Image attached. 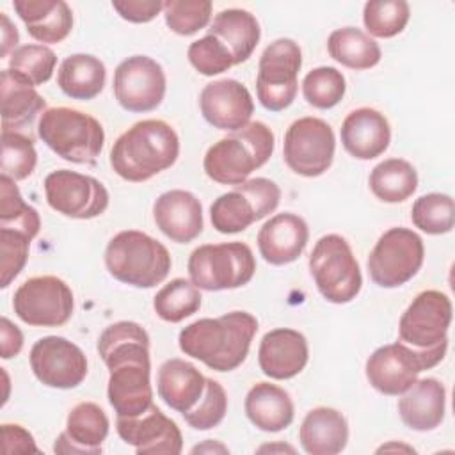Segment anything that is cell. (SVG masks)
<instances>
[{
  "label": "cell",
  "mask_w": 455,
  "mask_h": 455,
  "mask_svg": "<svg viewBox=\"0 0 455 455\" xmlns=\"http://www.w3.org/2000/svg\"><path fill=\"white\" fill-rule=\"evenodd\" d=\"M236 187L251 197V201L256 206L259 220L270 215L272 212H275V208L279 206L281 188L277 187V183H274L268 178H252Z\"/></svg>",
  "instance_id": "7dc6e473"
},
{
  "label": "cell",
  "mask_w": 455,
  "mask_h": 455,
  "mask_svg": "<svg viewBox=\"0 0 455 455\" xmlns=\"http://www.w3.org/2000/svg\"><path fill=\"white\" fill-rule=\"evenodd\" d=\"M176 130L162 119H142L121 133L110 149V167L124 181L142 183L174 165Z\"/></svg>",
  "instance_id": "3957f363"
},
{
  "label": "cell",
  "mask_w": 455,
  "mask_h": 455,
  "mask_svg": "<svg viewBox=\"0 0 455 455\" xmlns=\"http://www.w3.org/2000/svg\"><path fill=\"white\" fill-rule=\"evenodd\" d=\"M309 228L297 213H277L270 217L258 233V251L261 258L275 267L293 263L306 249Z\"/></svg>",
  "instance_id": "603a6c76"
},
{
  "label": "cell",
  "mask_w": 455,
  "mask_h": 455,
  "mask_svg": "<svg viewBox=\"0 0 455 455\" xmlns=\"http://www.w3.org/2000/svg\"><path fill=\"white\" fill-rule=\"evenodd\" d=\"M336 139L331 124L320 117H300L293 121L283 142L284 164L299 176H322L334 160Z\"/></svg>",
  "instance_id": "4fadbf2b"
},
{
  "label": "cell",
  "mask_w": 455,
  "mask_h": 455,
  "mask_svg": "<svg viewBox=\"0 0 455 455\" xmlns=\"http://www.w3.org/2000/svg\"><path fill=\"white\" fill-rule=\"evenodd\" d=\"M117 103L128 112H151L164 101L167 80L164 68L148 55H132L119 62L112 82Z\"/></svg>",
  "instance_id": "9a60e30c"
},
{
  "label": "cell",
  "mask_w": 455,
  "mask_h": 455,
  "mask_svg": "<svg viewBox=\"0 0 455 455\" xmlns=\"http://www.w3.org/2000/svg\"><path fill=\"white\" fill-rule=\"evenodd\" d=\"M16 316L32 327H60L69 322L75 299L69 284L57 275L28 277L12 297Z\"/></svg>",
  "instance_id": "7c38bea8"
},
{
  "label": "cell",
  "mask_w": 455,
  "mask_h": 455,
  "mask_svg": "<svg viewBox=\"0 0 455 455\" xmlns=\"http://www.w3.org/2000/svg\"><path fill=\"white\" fill-rule=\"evenodd\" d=\"M46 110V100L12 69L2 71V132L28 126Z\"/></svg>",
  "instance_id": "f546056e"
},
{
  "label": "cell",
  "mask_w": 455,
  "mask_h": 455,
  "mask_svg": "<svg viewBox=\"0 0 455 455\" xmlns=\"http://www.w3.org/2000/svg\"><path fill=\"white\" fill-rule=\"evenodd\" d=\"M446 411V389L434 377L418 379L398 400V414L405 427L416 432L435 430Z\"/></svg>",
  "instance_id": "d4e9b609"
},
{
  "label": "cell",
  "mask_w": 455,
  "mask_h": 455,
  "mask_svg": "<svg viewBox=\"0 0 455 455\" xmlns=\"http://www.w3.org/2000/svg\"><path fill=\"white\" fill-rule=\"evenodd\" d=\"M98 354L108 368L107 396L117 416H139L153 405L149 336L137 322L121 320L98 338Z\"/></svg>",
  "instance_id": "6da1fadb"
},
{
  "label": "cell",
  "mask_w": 455,
  "mask_h": 455,
  "mask_svg": "<svg viewBox=\"0 0 455 455\" xmlns=\"http://www.w3.org/2000/svg\"><path fill=\"white\" fill-rule=\"evenodd\" d=\"M274 142V132L265 123L251 121L212 144L203 158V169L219 185H242L252 171L268 162Z\"/></svg>",
  "instance_id": "277c9868"
},
{
  "label": "cell",
  "mask_w": 455,
  "mask_h": 455,
  "mask_svg": "<svg viewBox=\"0 0 455 455\" xmlns=\"http://www.w3.org/2000/svg\"><path fill=\"white\" fill-rule=\"evenodd\" d=\"M0 18H2V53L0 55L4 59L16 50V44L20 43V34L5 12H2Z\"/></svg>",
  "instance_id": "816d5d0a"
},
{
  "label": "cell",
  "mask_w": 455,
  "mask_h": 455,
  "mask_svg": "<svg viewBox=\"0 0 455 455\" xmlns=\"http://www.w3.org/2000/svg\"><path fill=\"white\" fill-rule=\"evenodd\" d=\"M299 441L309 455H336L348 443L347 418L332 407L311 409L299 428Z\"/></svg>",
  "instance_id": "83f0119b"
},
{
  "label": "cell",
  "mask_w": 455,
  "mask_h": 455,
  "mask_svg": "<svg viewBox=\"0 0 455 455\" xmlns=\"http://www.w3.org/2000/svg\"><path fill=\"white\" fill-rule=\"evenodd\" d=\"M37 135L57 156L71 164L94 165L105 144L101 123L69 107L46 108L39 117Z\"/></svg>",
  "instance_id": "8992f818"
},
{
  "label": "cell",
  "mask_w": 455,
  "mask_h": 455,
  "mask_svg": "<svg viewBox=\"0 0 455 455\" xmlns=\"http://www.w3.org/2000/svg\"><path fill=\"white\" fill-rule=\"evenodd\" d=\"M425 245L409 228H389L375 242L368 256V274L380 288H398L409 283L421 268Z\"/></svg>",
  "instance_id": "30bf717a"
},
{
  "label": "cell",
  "mask_w": 455,
  "mask_h": 455,
  "mask_svg": "<svg viewBox=\"0 0 455 455\" xmlns=\"http://www.w3.org/2000/svg\"><path fill=\"white\" fill-rule=\"evenodd\" d=\"M187 270L199 290H235L254 277L256 259L252 249L243 242L204 243L190 252Z\"/></svg>",
  "instance_id": "ba28073f"
},
{
  "label": "cell",
  "mask_w": 455,
  "mask_h": 455,
  "mask_svg": "<svg viewBox=\"0 0 455 455\" xmlns=\"http://www.w3.org/2000/svg\"><path fill=\"white\" fill-rule=\"evenodd\" d=\"M263 450H270V451H274V450H284V451H290V453L295 451L291 446H286V444H281V446H261L258 451H263Z\"/></svg>",
  "instance_id": "11a10c76"
},
{
  "label": "cell",
  "mask_w": 455,
  "mask_h": 455,
  "mask_svg": "<svg viewBox=\"0 0 455 455\" xmlns=\"http://www.w3.org/2000/svg\"><path fill=\"white\" fill-rule=\"evenodd\" d=\"M300 66L302 52L293 39H275L263 50L258 62L256 94L267 110L281 112L293 103Z\"/></svg>",
  "instance_id": "8fae6325"
},
{
  "label": "cell",
  "mask_w": 455,
  "mask_h": 455,
  "mask_svg": "<svg viewBox=\"0 0 455 455\" xmlns=\"http://www.w3.org/2000/svg\"><path fill=\"white\" fill-rule=\"evenodd\" d=\"M370 190L382 203H403L418 188V172L403 158H387L370 172Z\"/></svg>",
  "instance_id": "836d02e7"
},
{
  "label": "cell",
  "mask_w": 455,
  "mask_h": 455,
  "mask_svg": "<svg viewBox=\"0 0 455 455\" xmlns=\"http://www.w3.org/2000/svg\"><path fill=\"white\" fill-rule=\"evenodd\" d=\"M208 34L229 50L236 66L252 55L259 43L261 28L252 12L245 9H224L215 14Z\"/></svg>",
  "instance_id": "4dcf8cb0"
},
{
  "label": "cell",
  "mask_w": 455,
  "mask_h": 455,
  "mask_svg": "<svg viewBox=\"0 0 455 455\" xmlns=\"http://www.w3.org/2000/svg\"><path fill=\"white\" fill-rule=\"evenodd\" d=\"M389 450H403V451H414V448H411V446H405V444H395V443L384 444V446H380L377 451H389Z\"/></svg>",
  "instance_id": "db71d44e"
},
{
  "label": "cell",
  "mask_w": 455,
  "mask_h": 455,
  "mask_svg": "<svg viewBox=\"0 0 455 455\" xmlns=\"http://www.w3.org/2000/svg\"><path fill=\"white\" fill-rule=\"evenodd\" d=\"M12 7L39 43H60L73 28V12L64 0H14Z\"/></svg>",
  "instance_id": "4316f807"
},
{
  "label": "cell",
  "mask_w": 455,
  "mask_h": 455,
  "mask_svg": "<svg viewBox=\"0 0 455 455\" xmlns=\"http://www.w3.org/2000/svg\"><path fill=\"white\" fill-rule=\"evenodd\" d=\"M228 411V395L224 387L213 380L206 379V387L201 396V400L196 403L194 409L181 414L188 427L194 430H210L217 427Z\"/></svg>",
  "instance_id": "ee69618b"
},
{
  "label": "cell",
  "mask_w": 455,
  "mask_h": 455,
  "mask_svg": "<svg viewBox=\"0 0 455 455\" xmlns=\"http://www.w3.org/2000/svg\"><path fill=\"white\" fill-rule=\"evenodd\" d=\"M212 226L222 235H235L245 231L252 222L259 220L251 197L235 187L231 192L219 196L210 206Z\"/></svg>",
  "instance_id": "e575fe53"
},
{
  "label": "cell",
  "mask_w": 455,
  "mask_h": 455,
  "mask_svg": "<svg viewBox=\"0 0 455 455\" xmlns=\"http://www.w3.org/2000/svg\"><path fill=\"white\" fill-rule=\"evenodd\" d=\"M258 332V320L247 311H231L217 318H201L183 327L180 350L215 371H233L247 357Z\"/></svg>",
  "instance_id": "7a4b0ae2"
},
{
  "label": "cell",
  "mask_w": 455,
  "mask_h": 455,
  "mask_svg": "<svg viewBox=\"0 0 455 455\" xmlns=\"http://www.w3.org/2000/svg\"><path fill=\"white\" fill-rule=\"evenodd\" d=\"M309 359L307 339L288 327L268 331L258 348L259 370L274 380H288L299 375Z\"/></svg>",
  "instance_id": "ffe728a7"
},
{
  "label": "cell",
  "mask_w": 455,
  "mask_h": 455,
  "mask_svg": "<svg viewBox=\"0 0 455 455\" xmlns=\"http://www.w3.org/2000/svg\"><path fill=\"white\" fill-rule=\"evenodd\" d=\"M206 377L188 361L172 357L162 363L156 375L158 396L176 412H188L201 400Z\"/></svg>",
  "instance_id": "484cf974"
},
{
  "label": "cell",
  "mask_w": 455,
  "mask_h": 455,
  "mask_svg": "<svg viewBox=\"0 0 455 455\" xmlns=\"http://www.w3.org/2000/svg\"><path fill=\"white\" fill-rule=\"evenodd\" d=\"M451 300L439 290L418 293L398 322L400 341L414 348H430L448 341Z\"/></svg>",
  "instance_id": "2e32d148"
},
{
  "label": "cell",
  "mask_w": 455,
  "mask_h": 455,
  "mask_svg": "<svg viewBox=\"0 0 455 455\" xmlns=\"http://www.w3.org/2000/svg\"><path fill=\"white\" fill-rule=\"evenodd\" d=\"M199 288L183 277L169 281L153 299V309L164 322L178 323L192 316L201 307Z\"/></svg>",
  "instance_id": "d590c367"
},
{
  "label": "cell",
  "mask_w": 455,
  "mask_h": 455,
  "mask_svg": "<svg viewBox=\"0 0 455 455\" xmlns=\"http://www.w3.org/2000/svg\"><path fill=\"white\" fill-rule=\"evenodd\" d=\"M4 453H39L32 434L16 423L2 425Z\"/></svg>",
  "instance_id": "681fc988"
},
{
  "label": "cell",
  "mask_w": 455,
  "mask_h": 455,
  "mask_svg": "<svg viewBox=\"0 0 455 455\" xmlns=\"http://www.w3.org/2000/svg\"><path fill=\"white\" fill-rule=\"evenodd\" d=\"M327 52L341 66L357 71L377 66L382 57L377 41L355 27L332 30L327 39Z\"/></svg>",
  "instance_id": "d6a6232c"
},
{
  "label": "cell",
  "mask_w": 455,
  "mask_h": 455,
  "mask_svg": "<svg viewBox=\"0 0 455 455\" xmlns=\"http://www.w3.org/2000/svg\"><path fill=\"white\" fill-rule=\"evenodd\" d=\"M411 220L427 235L450 233L455 224V204L451 196L432 192L418 197L411 210Z\"/></svg>",
  "instance_id": "74e56055"
},
{
  "label": "cell",
  "mask_w": 455,
  "mask_h": 455,
  "mask_svg": "<svg viewBox=\"0 0 455 455\" xmlns=\"http://www.w3.org/2000/svg\"><path fill=\"white\" fill-rule=\"evenodd\" d=\"M187 57L192 68L204 76L220 75L228 71L231 66H235V60L229 50L217 37L210 34L190 43L187 50Z\"/></svg>",
  "instance_id": "f6af8a7d"
},
{
  "label": "cell",
  "mask_w": 455,
  "mask_h": 455,
  "mask_svg": "<svg viewBox=\"0 0 455 455\" xmlns=\"http://www.w3.org/2000/svg\"><path fill=\"white\" fill-rule=\"evenodd\" d=\"M57 55L46 44H23L9 55V69L28 84L43 85L55 71Z\"/></svg>",
  "instance_id": "60d3db41"
},
{
  "label": "cell",
  "mask_w": 455,
  "mask_h": 455,
  "mask_svg": "<svg viewBox=\"0 0 455 455\" xmlns=\"http://www.w3.org/2000/svg\"><path fill=\"white\" fill-rule=\"evenodd\" d=\"M411 18L405 0H370L363 7V23L370 36L389 39L398 36Z\"/></svg>",
  "instance_id": "f35d334b"
},
{
  "label": "cell",
  "mask_w": 455,
  "mask_h": 455,
  "mask_svg": "<svg viewBox=\"0 0 455 455\" xmlns=\"http://www.w3.org/2000/svg\"><path fill=\"white\" fill-rule=\"evenodd\" d=\"M32 238L16 229L0 228V286L7 288L23 270L28 259V247Z\"/></svg>",
  "instance_id": "bcb514c9"
},
{
  "label": "cell",
  "mask_w": 455,
  "mask_h": 455,
  "mask_svg": "<svg viewBox=\"0 0 455 455\" xmlns=\"http://www.w3.org/2000/svg\"><path fill=\"white\" fill-rule=\"evenodd\" d=\"M105 64L89 53H73L66 57L57 71V85L60 91L80 101L94 100L105 87Z\"/></svg>",
  "instance_id": "1f68e13d"
},
{
  "label": "cell",
  "mask_w": 455,
  "mask_h": 455,
  "mask_svg": "<svg viewBox=\"0 0 455 455\" xmlns=\"http://www.w3.org/2000/svg\"><path fill=\"white\" fill-rule=\"evenodd\" d=\"M309 272L322 297L332 304L354 300L363 286L359 263L350 243L336 233L323 235L309 254Z\"/></svg>",
  "instance_id": "9c48e42d"
},
{
  "label": "cell",
  "mask_w": 455,
  "mask_h": 455,
  "mask_svg": "<svg viewBox=\"0 0 455 455\" xmlns=\"http://www.w3.org/2000/svg\"><path fill=\"white\" fill-rule=\"evenodd\" d=\"M110 421L105 411L94 402L76 403L66 419V430L55 439V453L98 455L108 435Z\"/></svg>",
  "instance_id": "7402d4cb"
},
{
  "label": "cell",
  "mask_w": 455,
  "mask_h": 455,
  "mask_svg": "<svg viewBox=\"0 0 455 455\" xmlns=\"http://www.w3.org/2000/svg\"><path fill=\"white\" fill-rule=\"evenodd\" d=\"M36 379L53 389H73L87 377V357L78 345L62 336L39 338L30 348Z\"/></svg>",
  "instance_id": "e0dca14e"
},
{
  "label": "cell",
  "mask_w": 455,
  "mask_h": 455,
  "mask_svg": "<svg viewBox=\"0 0 455 455\" xmlns=\"http://www.w3.org/2000/svg\"><path fill=\"white\" fill-rule=\"evenodd\" d=\"M37 164L32 139L18 132H2V174L21 181L27 180Z\"/></svg>",
  "instance_id": "7bdbcfd3"
},
{
  "label": "cell",
  "mask_w": 455,
  "mask_h": 455,
  "mask_svg": "<svg viewBox=\"0 0 455 455\" xmlns=\"http://www.w3.org/2000/svg\"><path fill=\"white\" fill-rule=\"evenodd\" d=\"M347 91V82L341 71L332 66H320L311 69L302 80L304 100L320 110L336 107Z\"/></svg>",
  "instance_id": "ab89813d"
},
{
  "label": "cell",
  "mask_w": 455,
  "mask_h": 455,
  "mask_svg": "<svg viewBox=\"0 0 455 455\" xmlns=\"http://www.w3.org/2000/svg\"><path fill=\"white\" fill-rule=\"evenodd\" d=\"M243 407L249 421L263 432H281L291 425L295 416L288 391L270 382L254 384L245 395Z\"/></svg>",
  "instance_id": "f1b7e54d"
},
{
  "label": "cell",
  "mask_w": 455,
  "mask_h": 455,
  "mask_svg": "<svg viewBox=\"0 0 455 455\" xmlns=\"http://www.w3.org/2000/svg\"><path fill=\"white\" fill-rule=\"evenodd\" d=\"M339 135L341 144L350 156L357 160H373L389 148L391 126L382 112L361 107L343 119Z\"/></svg>",
  "instance_id": "cb8c5ba5"
},
{
  "label": "cell",
  "mask_w": 455,
  "mask_h": 455,
  "mask_svg": "<svg viewBox=\"0 0 455 455\" xmlns=\"http://www.w3.org/2000/svg\"><path fill=\"white\" fill-rule=\"evenodd\" d=\"M105 267L119 283L153 288L169 275L172 259L167 247L156 238L137 229H124L107 243Z\"/></svg>",
  "instance_id": "5b68a950"
},
{
  "label": "cell",
  "mask_w": 455,
  "mask_h": 455,
  "mask_svg": "<svg viewBox=\"0 0 455 455\" xmlns=\"http://www.w3.org/2000/svg\"><path fill=\"white\" fill-rule=\"evenodd\" d=\"M0 228L21 231L34 240L41 229L39 213L23 201L16 181L4 174L0 178Z\"/></svg>",
  "instance_id": "8d00e7d4"
},
{
  "label": "cell",
  "mask_w": 455,
  "mask_h": 455,
  "mask_svg": "<svg viewBox=\"0 0 455 455\" xmlns=\"http://www.w3.org/2000/svg\"><path fill=\"white\" fill-rule=\"evenodd\" d=\"M0 339H2L0 343L2 359L16 357L23 348V334L7 316H2V322H0Z\"/></svg>",
  "instance_id": "f907efd6"
},
{
  "label": "cell",
  "mask_w": 455,
  "mask_h": 455,
  "mask_svg": "<svg viewBox=\"0 0 455 455\" xmlns=\"http://www.w3.org/2000/svg\"><path fill=\"white\" fill-rule=\"evenodd\" d=\"M199 108L208 124L224 132H236L251 123L254 101L249 89L233 78L213 80L199 94Z\"/></svg>",
  "instance_id": "d6986e66"
},
{
  "label": "cell",
  "mask_w": 455,
  "mask_h": 455,
  "mask_svg": "<svg viewBox=\"0 0 455 455\" xmlns=\"http://www.w3.org/2000/svg\"><path fill=\"white\" fill-rule=\"evenodd\" d=\"M114 11L130 23H148L164 11L160 0H112Z\"/></svg>",
  "instance_id": "c3c4849f"
},
{
  "label": "cell",
  "mask_w": 455,
  "mask_h": 455,
  "mask_svg": "<svg viewBox=\"0 0 455 455\" xmlns=\"http://www.w3.org/2000/svg\"><path fill=\"white\" fill-rule=\"evenodd\" d=\"M156 228L176 243H188L203 233L201 201L188 190L174 188L160 194L153 204Z\"/></svg>",
  "instance_id": "44dd1931"
},
{
  "label": "cell",
  "mask_w": 455,
  "mask_h": 455,
  "mask_svg": "<svg viewBox=\"0 0 455 455\" xmlns=\"http://www.w3.org/2000/svg\"><path fill=\"white\" fill-rule=\"evenodd\" d=\"M44 196L52 210L76 220L100 217L110 199L100 180L69 169L53 171L44 178Z\"/></svg>",
  "instance_id": "5bb4252c"
},
{
  "label": "cell",
  "mask_w": 455,
  "mask_h": 455,
  "mask_svg": "<svg viewBox=\"0 0 455 455\" xmlns=\"http://www.w3.org/2000/svg\"><path fill=\"white\" fill-rule=\"evenodd\" d=\"M448 341L430 348H414L403 341L382 345L366 359L364 373L373 389L387 396H400L425 370L437 366L446 354Z\"/></svg>",
  "instance_id": "52a82bcc"
},
{
  "label": "cell",
  "mask_w": 455,
  "mask_h": 455,
  "mask_svg": "<svg viewBox=\"0 0 455 455\" xmlns=\"http://www.w3.org/2000/svg\"><path fill=\"white\" fill-rule=\"evenodd\" d=\"M197 451H222V453H226L228 448L219 444V443H213L212 439H208L204 444H201V446L197 444L196 448H192V453H197Z\"/></svg>",
  "instance_id": "f5cc1de1"
},
{
  "label": "cell",
  "mask_w": 455,
  "mask_h": 455,
  "mask_svg": "<svg viewBox=\"0 0 455 455\" xmlns=\"http://www.w3.org/2000/svg\"><path fill=\"white\" fill-rule=\"evenodd\" d=\"M212 7L208 0H167L162 12L169 30L178 36H192L208 27Z\"/></svg>",
  "instance_id": "b9f144b4"
},
{
  "label": "cell",
  "mask_w": 455,
  "mask_h": 455,
  "mask_svg": "<svg viewBox=\"0 0 455 455\" xmlns=\"http://www.w3.org/2000/svg\"><path fill=\"white\" fill-rule=\"evenodd\" d=\"M116 430L124 444L137 455H178L183 450V435L178 425L155 403L139 416H117Z\"/></svg>",
  "instance_id": "ac0fdd59"
}]
</instances>
